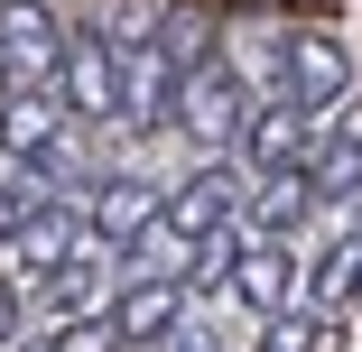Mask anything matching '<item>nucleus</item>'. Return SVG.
I'll use <instances>...</instances> for the list:
<instances>
[{
  "instance_id": "1",
  "label": "nucleus",
  "mask_w": 362,
  "mask_h": 352,
  "mask_svg": "<svg viewBox=\"0 0 362 352\" xmlns=\"http://www.w3.org/2000/svg\"><path fill=\"white\" fill-rule=\"evenodd\" d=\"M37 334V315H28V297L10 288V278H0V352H10V343H28Z\"/></svg>"
}]
</instances>
